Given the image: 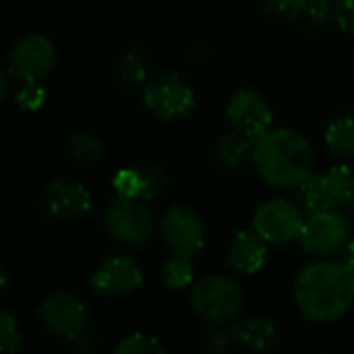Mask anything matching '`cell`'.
<instances>
[{"instance_id":"d6a6232c","label":"cell","mask_w":354,"mask_h":354,"mask_svg":"<svg viewBox=\"0 0 354 354\" xmlns=\"http://www.w3.org/2000/svg\"><path fill=\"white\" fill-rule=\"evenodd\" d=\"M342 261L354 272V239H351V243H348L346 249L342 251Z\"/></svg>"},{"instance_id":"4316f807","label":"cell","mask_w":354,"mask_h":354,"mask_svg":"<svg viewBox=\"0 0 354 354\" xmlns=\"http://www.w3.org/2000/svg\"><path fill=\"white\" fill-rule=\"evenodd\" d=\"M23 344V334L17 317L10 311H0V348L4 354L17 353Z\"/></svg>"},{"instance_id":"4dcf8cb0","label":"cell","mask_w":354,"mask_h":354,"mask_svg":"<svg viewBox=\"0 0 354 354\" xmlns=\"http://www.w3.org/2000/svg\"><path fill=\"white\" fill-rule=\"evenodd\" d=\"M334 21L338 23L340 29L354 31V0H336Z\"/></svg>"},{"instance_id":"7402d4cb","label":"cell","mask_w":354,"mask_h":354,"mask_svg":"<svg viewBox=\"0 0 354 354\" xmlns=\"http://www.w3.org/2000/svg\"><path fill=\"white\" fill-rule=\"evenodd\" d=\"M193 257L183 253H172L162 266V280L170 290H185L193 284Z\"/></svg>"},{"instance_id":"d4e9b609","label":"cell","mask_w":354,"mask_h":354,"mask_svg":"<svg viewBox=\"0 0 354 354\" xmlns=\"http://www.w3.org/2000/svg\"><path fill=\"white\" fill-rule=\"evenodd\" d=\"M164 351H166L164 344L156 336H149L143 332L129 334L114 346L116 354H160Z\"/></svg>"},{"instance_id":"277c9868","label":"cell","mask_w":354,"mask_h":354,"mask_svg":"<svg viewBox=\"0 0 354 354\" xmlns=\"http://www.w3.org/2000/svg\"><path fill=\"white\" fill-rule=\"evenodd\" d=\"M301 247L315 259H332L342 255L351 243V216L338 207H328L305 218Z\"/></svg>"},{"instance_id":"7a4b0ae2","label":"cell","mask_w":354,"mask_h":354,"mask_svg":"<svg viewBox=\"0 0 354 354\" xmlns=\"http://www.w3.org/2000/svg\"><path fill=\"white\" fill-rule=\"evenodd\" d=\"M253 166L274 189H299L315 174V149L295 129H270L255 139Z\"/></svg>"},{"instance_id":"9c48e42d","label":"cell","mask_w":354,"mask_h":354,"mask_svg":"<svg viewBox=\"0 0 354 354\" xmlns=\"http://www.w3.org/2000/svg\"><path fill=\"white\" fill-rule=\"evenodd\" d=\"M58 58L54 41L44 33H27L19 37L10 52L6 66L21 81H44Z\"/></svg>"},{"instance_id":"ffe728a7","label":"cell","mask_w":354,"mask_h":354,"mask_svg":"<svg viewBox=\"0 0 354 354\" xmlns=\"http://www.w3.org/2000/svg\"><path fill=\"white\" fill-rule=\"evenodd\" d=\"M66 151L75 162L83 166H93L104 158V143L97 135L89 131H77L66 139Z\"/></svg>"},{"instance_id":"2e32d148","label":"cell","mask_w":354,"mask_h":354,"mask_svg":"<svg viewBox=\"0 0 354 354\" xmlns=\"http://www.w3.org/2000/svg\"><path fill=\"white\" fill-rule=\"evenodd\" d=\"M253 147L255 139L232 129L216 141V158L222 166L236 170L243 168L249 160H253Z\"/></svg>"},{"instance_id":"484cf974","label":"cell","mask_w":354,"mask_h":354,"mask_svg":"<svg viewBox=\"0 0 354 354\" xmlns=\"http://www.w3.org/2000/svg\"><path fill=\"white\" fill-rule=\"evenodd\" d=\"M46 97L48 93L41 81H21V85L15 87V100L25 112H37L46 104Z\"/></svg>"},{"instance_id":"1f68e13d","label":"cell","mask_w":354,"mask_h":354,"mask_svg":"<svg viewBox=\"0 0 354 354\" xmlns=\"http://www.w3.org/2000/svg\"><path fill=\"white\" fill-rule=\"evenodd\" d=\"M95 344H97V340H95V334L93 332H89L87 328L73 340V346H75V351H79V353H91L93 348H95Z\"/></svg>"},{"instance_id":"52a82bcc","label":"cell","mask_w":354,"mask_h":354,"mask_svg":"<svg viewBox=\"0 0 354 354\" xmlns=\"http://www.w3.org/2000/svg\"><path fill=\"white\" fill-rule=\"evenodd\" d=\"M158 230L160 236L164 241V245L172 251V253H183L189 257L199 255L205 249V226L201 216L183 203L170 205L160 222H158Z\"/></svg>"},{"instance_id":"ac0fdd59","label":"cell","mask_w":354,"mask_h":354,"mask_svg":"<svg viewBox=\"0 0 354 354\" xmlns=\"http://www.w3.org/2000/svg\"><path fill=\"white\" fill-rule=\"evenodd\" d=\"M116 77L124 87H143L149 81V62L141 48L124 50L116 60Z\"/></svg>"},{"instance_id":"ba28073f","label":"cell","mask_w":354,"mask_h":354,"mask_svg":"<svg viewBox=\"0 0 354 354\" xmlns=\"http://www.w3.org/2000/svg\"><path fill=\"white\" fill-rule=\"evenodd\" d=\"M307 214L297 201L270 199L263 201L253 214V228L270 245H288L301 239Z\"/></svg>"},{"instance_id":"8992f818","label":"cell","mask_w":354,"mask_h":354,"mask_svg":"<svg viewBox=\"0 0 354 354\" xmlns=\"http://www.w3.org/2000/svg\"><path fill=\"white\" fill-rule=\"evenodd\" d=\"M143 106L160 120L185 118L193 112L197 95L187 79L176 73H162L151 77L141 91Z\"/></svg>"},{"instance_id":"3957f363","label":"cell","mask_w":354,"mask_h":354,"mask_svg":"<svg viewBox=\"0 0 354 354\" xmlns=\"http://www.w3.org/2000/svg\"><path fill=\"white\" fill-rule=\"evenodd\" d=\"M193 313L207 326H228L245 309V292L236 280L214 274L193 284L189 295Z\"/></svg>"},{"instance_id":"30bf717a","label":"cell","mask_w":354,"mask_h":354,"mask_svg":"<svg viewBox=\"0 0 354 354\" xmlns=\"http://www.w3.org/2000/svg\"><path fill=\"white\" fill-rule=\"evenodd\" d=\"M37 315L48 334L68 342H73L85 330V322H87L85 305L81 303L79 297L66 290L50 292L41 301Z\"/></svg>"},{"instance_id":"4fadbf2b","label":"cell","mask_w":354,"mask_h":354,"mask_svg":"<svg viewBox=\"0 0 354 354\" xmlns=\"http://www.w3.org/2000/svg\"><path fill=\"white\" fill-rule=\"evenodd\" d=\"M41 209L58 222H73L91 209V193L85 185L58 178L41 193Z\"/></svg>"},{"instance_id":"5bb4252c","label":"cell","mask_w":354,"mask_h":354,"mask_svg":"<svg viewBox=\"0 0 354 354\" xmlns=\"http://www.w3.org/2000/svg\"><path fill=\"white\" fill-rule=\"evenodd\" d=\"M268 245L270 243L255 228H243L228 247L226 263L241 274H257L268 259Z\"/></svg>"},{"instance_id":"603a6c76","label":"cell","mask_w":354,"mask_h":354,"mask_svg":"<svg viewBox=\"0 0 354 354\" xmlns=\"http://www.w3.org/2000/svg\"><path fill=\"white\" fill-rule=\"evenodd\" d=\"M141 174H143V201H153L158 199L162 193H166L168 185H170V174L162 164H143L141 166Z\"/></svg>"},{"instance_id":"44dd1931","label":"cell","mask_w":354,"mask_h":354,"mask_svg":"<svg viewBox=\"0 0 354 354\" xmlns=\"http://www.w3.org/2000/svg\"><path fill=\"white\" fill-rule=\"evenodd\" d=\"M326 147L342 160L354 158V118H338L326 131Z\"/></svg>"},{"instance_id":"6da1fadb","label":"cell","mask_w":354,"mask_h":354,"mask_svg":"<svg viewBox=\"0 0 354 354\" xmlns=\"http://www.w3.org/2000/svg\"><path fill=\"white\" fill-rule=\"evenodd\" d=\"M292 297L297 309L309 322L334 324L353 307L354 272L344 261L317 259L297 276Z\"/></svg>"},{"instance_id":"9a60e30c","label":"cell","mask_w":354,"mask_h":354,"mask_svg":"<svg viewBox=\"0 0 354 354\" xmlns=\"http://www.w3.org/2000/svg\"><path fill=\"white\" fill-rule=\"evenodd\" d=\"M234 342L247 351H272L280 342V332L278 326L261 315H249L243 319H236L234 326L230 328Z\"/></svg>"},{"instance_id":"f546056e","label":"cell","mask_w":354,"mask_h":354,"mask_svg":"<svg viewBox=\"0 0 354 354\" xmlns=\"http://www.w3.org/2000/svg\"><path fill=\"white\" fill-rule=\"evenodd\" d=\"M336 0H309L305 8V21L311 29H319L334 19Z\"/></svg>"},{"instance_id":"7c38bea8","label":"cell","mask_w":354,"mask_h":354,"mask_svg":"<svg viewBox=\"0 0 354 354\" xmlns=\"http://www.w3.org/2000/svg\"><path fill=\"white\" fill-rule=\"evenodd\" d=\"M226 116L234 131L257 139L274 129V112L268 100L255 89H236L226 106Z\"/></svg>"},{"instance_id":"5b68a950","label":"cell","mask_w":354,"mask_h":354,"mask_svg":"<svg viewBox=\"0 0 354 354\" xmlns=\"http://www.w3.org/2000/svg\"><path fill=\"white\" fill-rule=\"evenodd\" d=\"M104 228L116 243L139 247L145 245L156 228L158 222L145 201L129 199V197H114L104 212Z\"/></svg>"},{"instance_id":"f1b7e54d","label":"cell","mask_w":354,"mask_h":354,"mask_svg":"<svg viewBox=\"0 0 354 354\" xmlns=\"http://www.w3.org/2000/svg\"><path fill=\"white\" fill-rule=\"evenodd\" d=\"M201 344L207 353L224 354L228 353L232 348V344H236V342H234L232 330H226V326H209Z\"/></svg>"},{"instance_id":"e0dca14e","label":"cell","mask_w":354,"mask_h":354,"mask_svg":"<svg viewBox=\"0 0 354 354\" xmlns=\"http://www.w3.org/2000/svg\"><path fill=\"white\" fill-rule=\"evenodd\" d=\"M326 183L330 187L334 207L344 214H354V164H338L330 168L326 174Z\"/></svg>"},{"instance_id":"8fae6325","label":"cell","mask_w":354,"mask_h":354,"mask_svg":"<svg viewBox=\"0 0 354 354\" xmlns=\"http://www.w3.org/2000/svg\"><path fill=\"white\" fill-rule=\"evenodd\" d=\"M143 284V272L137 259L129 255H108L100 261L89 278L95 295L106 299H120L137 292Z\"/></svg>"},{"instance_id":"83f0119b","label":"cell","mask_w":354,"mask_h":354,"mask_svg":"<svg viewBox=\"0 0 354 354\" xmlns=\"http://www.w3.org/2000/svg\"><path fill=\"white\" fill-rule=\"evenodd\" d=\"M309 0H263V8L272 19L278 21H297L305 15Z\"/></svg>"},{"instance_id":"cb8c5ba5","label":"cell","mask_w":354,"mask_h":354,"mask_svg":"<svg viewBox=\"0 0 354 354\" xmlns=\"http://www.w3.org/2000/svg\"><path fill=\"white\" fill-rule=\"evenodd\" d=\"M112 187H114L118 197H129V199H141L143 201L141 166H137V168H120L112 178Z\"/></svg>"},{"instance_id":"d6986e66","label":"cell","mask_w":354,"mask_h":354,"mask_svg":"<svg viewBox=\"0 0 354 354\" xmlns=\"http://www.w3.org/2000/svg\"><path fill=\"white\" fill-rule=\"evenodd\" d=\"M297 203L301 205V209L309 216L328 207H334L332 203V195H330V187L326 183V176H311L307 178L299 189H297Z\"/></svg>"},{"instance_id":"836d02e7","label":"cell","mask_w":354,"mask_h":354,"mask_svg":"<svg viewBox=\"0 0 354 354\" xmlns=\"http://www.w3.org/2000/svg\"><path fill=\"white\" fill-rule=\"evenodd\" d=\"M353 218H354V214H353Z\"/></svg>"}]
</instances>
